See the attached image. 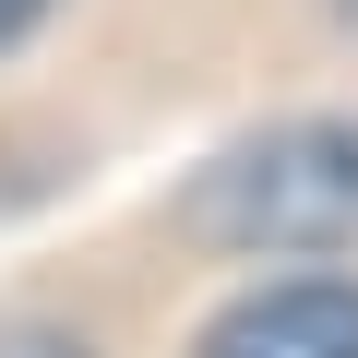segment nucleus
Segmentation results:
<instances>
[{
	"label": "nucleus",
	"instance_id": "obj_4",
	"mask_svg": "<svg viewBox=\"0 0 358 358\" xmlns=\"http://www.w3.org/2000/svg\"><path fill=\"white\" fill-rule=\"evenodd\" d=\"M334 24H346V36H358V0H334Z\"/></svg>",
	"mask_w": 358,
	"mask_h": 358
},
{
	"label": "nucleus",
	"instance_id": "obj_1",
	"mask_svg": "<svg viewBox=\"0 0 358 358\" xmlns=\"http://www.w3.org/2000/svg\"><path fill=\"white\" fill-rule=\"evenodd\" d=\"M192 239H215V251H346L358 239V131L287 120V131L227 143L192 179Z\"/></svg>",
	"mask_w": 358,
	"mask_h": 358
},
{
	"label": "nucleus",
	"instance_id": "obj_3",
	"mask_svg": "<svg viewBox=\"0 0 358 358\" xmlns=\"http://www.w3.org/2000/svg\"><path fill=\"white\" fill-rule=\"evenodd\" d=\"M36 13H48V0H0V48H13V36H24Z\"/></svg>",
	"mask_w": 358,
	"mask_h": 358
},
{
	"label": "nucleus",
	"instance_id": "obj_2",
	"mask_svg": "<svg viewBox=\"0 0 358 358\" xmlns=\"http://www.w3.org/2000/svg\"><path fill=\"white\" fill-rule=\"evenodd\" d=\"M192 358H358V287L346 275H287V287H251L203 322Z\"/></svg>",
	"mask_w": 358,
	"mask_h": 358
}]
</instances>
